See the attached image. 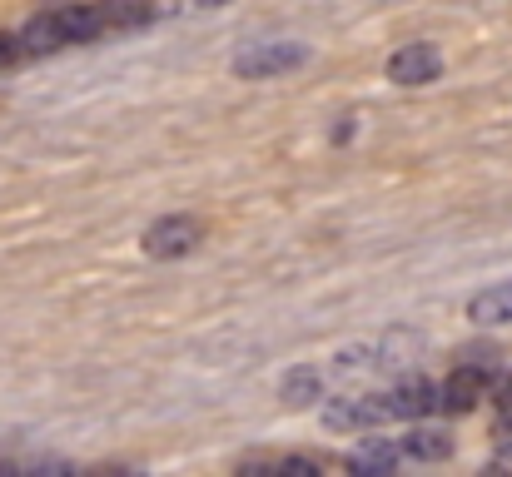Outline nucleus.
<instances>
[{"label":"nucleus","instance_id":"9d476101","mask_svg":"<svg viewBox=\"0 0 512 477\" xmlns=\"http://www.w3.org/2000/svg\"><path fill=\"white\" fill-rule=\"evenodd\" d=\"M468 318H473V323H483V328L512 323V279L493 284V289H483V294L468 304Z\"/></svg>","mask_w":512,"mask_h":477},{"label":"nucleus","instance_id":"423d86ee","mask_svg":"<svg viewBox=\"0 0 512 477\" xmlns=\"http://www.w3.org/2000/svg\"><path fill=\"white\" fill-rule=\"evenodd\" d=\"M388 408H393V418H408V423H423L428 413H438L443 408V398H438V388L428 383V378H403L393 393H388Z\"/></svg>","mask_w":512,"mask_h":477},{"label":"nucleus","instance_id":"dca6fc26","mask_svg":"<svg viewBox=\"0 0 512 477\" xmlns=\"http://www.w3.org/2000/svg\"><path fill=\"white\" fill-rule=\"evenodd\" d=\"M498 408H503V413H512V378H503V383H498Z\"/></svg>","mask_w":512,"mask_h":477},{"label":"nucleus","instance_id":"ddd939ff","mask_svg":"<svg viewBox=\"0 0 512 477\" xmlns=\"http://www.w3.org/2000/svg\"><path fill=\"white\" fill-rule=\"evenodd\" d=\"M458 363H473V368L493 373V368H498V348H493V343H488V348H483V343H473V348H458Z\"/></svg>","mask_w":512,"mask_h":477},{"label":"nucleus","instance_id":"39448f33","mask_svg":"<svg viewBox=\"0 0 512 477\" xmlns=\"http://www.w3.org/2000/svg\"><path fill=\"white\" fill-rule=\"evenodd\" d=\"M483 393H488V373H483V368H473V363H458V368L448 373V383H438L443 413H453V418L473 413V408L483 403Z\"/></svg>","mask_w":512,"mask_h":477},{"label":"nucleus","instance_id":"9b49d317","mask_svg":"<svg viewBox=\"0 0 512 477\" xmlns=\"http://www.w3.org/2000/svg\"><path fill=\"white\" fill-rule=\"evenodd\" d=\"M403 458V448L383 443V438H363L353 453H348V473H393Z\"/></svg>","mask_w":512,"mask_h":477},{"label":"nucleus","instance_id":"2eb2a0df","mask_svg":"<svg viewBox=\"0 0 512 477\" xmlns=\"http://www.w3.org/2000/svg\"><path fill=\"white\" fill-rule=\"evenodd\" d=\"M279 468H284V473H319V463H314V458H284Z\"/></svg>","mask_w":512,"mask_h":477},{"label":"nucleus","instance_id":"1a4fd4ad","mask_svg":"<svg viewBox=\"0 0 512 477\" xmlns=\"http://www.w3.org/2000/svg\"><path fill=\"white\" fill-rule=\"evenodd\" d=\"M279 398H284V408H309V403H319L324 398V373L319 368H289L284 373V383H279Z\"/></svg>","mask_w":512,"mask_h":477},{"label":"nucleus","instance_id":"f3484780","mask_svg":"<svg viewBox=\"0 0 512 477\" xmlns=\"http://www.w3.org/2000/svg\"><path fill=\"white\" fill-rule=\"evenodd\" d=\"M199 5H229V0H199Z\"/></svg>","mask_w":512,"mask_h":477},{"label":"nucleus","instance_id":"0eeeda50","mask_svg":"<svg viewBox=\"0 0 512 477\" xmlns=\"http://www.w3.org/2000/svg\"><path fill=\"white\" fill-rule=\"evenodd\" d=\"M55 15H60L70 45H90V40H100V35L110 30V20H105L100 5H65V10H55Z\"/></svg>","mask_w":512,"mask_h":477},{"label":"nucleus","instance_id":"7ed1b4c3","mask_svg":"<svg viewBox=\"0 0 512 477\" xmlns=\"http://www.w3.org/2000/svg\"><path fill=\"white\" fill-rule=\"evenodd\" d=\"M393 418V408H388V393L383 398H363V393H348V398H329V408H324V428H334V433H353V428H373V423H388Z\"/></svg>","mask_w":512,"mask_h":477},{"label":"nucleus","instance_id":"6e6552de","mask_svg":"<svg viewBox=\"0 0 512 477\" xmlns=\"http://www.w3.org/2000/svg\"><path fill=\"white\" fill-rule=\"evenodd\" d=\"M398 448H403V458H418V463H443V458H453V438H448L443 428H428V423H413Z\"/></svg>","mask_w":512,"mask_h":477},{"label":"nucleus","instance_id":"f257e3e1","mask_svg":"<svg viewBox=\"0 0 512 477\" xmlns=\"http://www.w3.org/2000/svg\"><path fill=\"white\" fill-rule=\"evenodd\" d=\"M204 244V224L194 214H170V219H155L145 229V254L150 259H184Z\"/></svg>","mask_w":512,"mask_h":477},{"label":"nucleus","instance_id":"20e7f679","mask_svg":"<svg viewBox=\"0 0 512 477\" xmlns=\"http://www.w3.org/2000/svg\"><path fill=\"white\" fill-rule=\"evenodd\" d=\"M438 75H443L438 45L413 40V45H403V50L388 55V80H393V85H428V80H438Z\"/></svg>","mask_w":512,"mask_h":477},{"label":"nucleus","instance_id":"4468645a","mask_svg":"<svg viewBox=\"0 0 512 477\" xmlns=\"http://www.w3.org/2000/svg\"><path fill=\"white\" fill-rule=\"evenodd\" d=\"M20 55H25V40H20V35H10V30H0V70H5V65H15Z\"/></svg>","mask_w":512,"mask_h":477},{"label":"nucleus","instance_id":"f03ea898","mask_svg":"<svg viewBox=\"0 0 512 477\" xmlns=\"http://www.w3.org/2000/svg\"><path fill=\"white\" fill-rule=\"evenodd\" d=\"M294 65H304V45H289V40H259L234 55V75H244V80H269Z\"/></svg>","mask_w":512,"mask_h":477},{"label":"nucleus","instance_id":"f8f14e48","mask_svg":"<svg viewBox=\"0 0 512 477\" xmlns=\"http://www.w3.org/2000/svg\"><path fill=\"white\" fill-rule=\"evenodd\" d=\"M20 40H25V55H50V50L70 45V40H65V25H60V15H35V20L20 30Z\"/></svg>","mask_w":512,"mask_h":477}]
</instances>
